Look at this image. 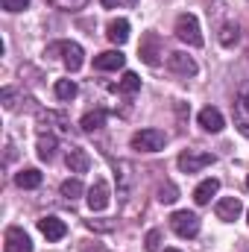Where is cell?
<instances>
[{"mask_svg": "<svg viewBox=\"0 0 249 252\" xmlns=\"http://www.w3.org/2000/svg\"><path fill=\"white\" fill-rule=\"evenodd\" d=\"M115 176H118V193L126 196L132 185V164L129 161H115Z\"/></svg>", "mask_w": 249, "mask_h": 252, "instance_id": "19", "label": "cell"}, {"mask_svg": "<svg viewBox=\"0 0 249 252\" xmlns=\"http://www.w3.org/2000/svg\"><path fill=\"white\" fill-rule=\"evenodd\" d=\"M176 164H179L182 173H199V170H205V167L214 164V156L205 153V150H185V153L176 158Z\"/></svg>", "mask_w": 249, "mask_h": 252, "instance_id": "4", "label": "cell"}, {"mask_svg": "<svg viewBox=\"0 0 249 252\" xmlns=\"http://www.w3.org/2000/svg\"><path fill=\"white\" fill-rule=\"evenodd\" d=\"M82 252H106V250H103V247H94V250H91V247H85Z\"/></svg>", "mask_w": 249, "mask_h": 252, "instance_id": "34", "label": "cell"}, {"mask_svg": "<svg viewBox=\"0 0 249 252\" xmlns=\"http://www.w3.org/2000/svg\"><path fill=\"white\" fill-rule=\"evenodd\" d=\"M173 32H176L179 41H185L187 47H202V41H205V38H202V30H199V21H196V15H190V12H185V15L176 18Z\"/></svg>", "mask_w": 249, "mask_h": 252, "instance_id": "2", "label": "cell"}, {"mask_svg": "<svg viewBox=\"0 0 249 252\" xmlns=\"http://www.w3.org/2000/svg\"><path fill=\"white\" fill-rule=\"evenodd\" d=\"M217 190H220V179H214V176H211V179H202V182L193 188V202H196V205H208Z\"/></svg>", "mask_w": 249, "mask_h": 252, "instance_id": "16", "label": "cell"}, {"mask_svg": "<svg viewBox=\"0 0 249 252\" xmlns=\"http://www.w3.org/2000/svg\"><path fill=\"white\" fill-rule=\"evenodd\" d=\"M176 199H179V188H176L173 182H164V185L158 188V202L170 205V202H176Z\"/></svg>", "mask_w": 249, "mask_h": 252, "instance_id": "27", "label": "cell"}, {"mask_svg": "<svg viewBox=\"0 0 249 252\" xmlns=\"http://www.w3.org/2000/svg\"><path fill=\"white\" fill-rule=\"evenodd\" d=\"M241 211H244V202H241L238 196H223V199H217V205H214V214H217L223 223H235V220L241 217Z\"/></svg>", "mask_w": 249, "mask_h": 252, "instance_id": "11", "label": "cell"}, {"mask_svg": "<svg viewBox=\"0 0 249 252\" xmlns=\"http://www.w3.org/2000/svg\"><path fill=\"white\" fill-rule=\"evenodd\" d=\"M79 126H82L85 132H97V129H103V126H106V109H94V112H88V115L79 121Z\"/></svg>", "mask_w": 249, "mask_h": 252, "instance_id": "21", "label": "cell"}, {"mask_svg": "<svg viewBox=\"0 0 249 252\" xmlns=\"http://www.w3.org/2000/svg\"><path fill=\"white\" fill-rule=\"evenodd\" d=\"M164 252H182V250H164Z\"/></svg>", "mask_w": 249, "mask_h": 252, "instance_id": "35", "label": "cell"}, {"mask_svg": "<svg viewBox=\"0 0 249 252\" xmlns=\"http://www.w3.org/2000/svg\"><path fill=\"white\" fill-rule=\"evenodd\" d=\"M247 188H249V176H247Z\"/></svg>", "mask_w": 249, "mask_h": 252, "instance_id": "37", "label": "cell"}, {"mask_svg": "<svg viewBox=\"0 0 249 252\" xmlns=\"http://www.w3.org/2000/svg\"><path fill=\"white\" fill-rule=\"evenodd\" d=\"M103 9H135L138 0H100Z\"/></svg>", "mask_w": 249, "mask_h": 252, "instance_id": "30", "label": "cell"}, {"mask_svg": "<svg viewBox=\"0 0 249 252\" xmlns=\"http://www.w3.org/2000/svg\"><path fill=\"white\" fill-rule=\"evenodd\" d=\"M38 129L41 135H64L70 126H67V118L59 115V112H38Z\"/></svg>", "mask_w": 249, "mask_h": 252, "instance_id": "10", "label": "cell"}, {"mask_svg": "<svg viewBox=\"0 0 249 252\" xmlns=\"http://www.w3.org/2000/svg\"><path fill=\"white\" fill-rule=\"evenodd\" d=\"M247 223H249V211H247Z\"/></svg>", "mask_w": 249, "mask_h": 252, "instance_id": "36", "label": "cell"}, {"mask_svg": "<svg viewBox=\"0 0 249 252\" xmlns=\"http://www.w3.org/2000/svg\"><path fill=\"white\" fill-rule=\"evenodd\" d=\"M106 35H109V41L112 44H126L129 41V21L126 18H118V21H112L109 27H106Z\"/></svg>", "mask_w": 249, "mask_h": 252, "instance_id": "18", "label": "cell"}, {"mask_svg": "<svg viewBox=\"0 0 249 252\" xmlns=\"http://www.w3.org/2000/svg\"><path fill=\"white\" fill-rule=\"evenodd\" d=\"M0 6H3L6 12H24V9L30 6V0H0Z\"/></svg>", "mask_w": 249, "mask_h": 252, "instance_id": "31", "label": "cell"}, {"mask_svg": "<svg viewBox=\"0 0 249 252\" xmlns=\"http://www.w3.org/2000/svg\"><path fill=\"white\" fill-rule=\"evenodd\" d=\"M47 3L56 6V9H70V12H73V9H79L85 0H47Z\"/></svg>", "mask_w": 249, "mask_h": 252, "instance_id": "32", "label": "cell"}, {"mask_svg": "<svg viewBox=\"0 0 249 252\" xmlns=\"http://www.w3.org/2000/svg\"><path fill=\"white\" fill-rule=\"evenodd\" d=\"M0 97H3V109H6V112H15V109H18V103H15V97H18L15 88H3Z\"/></svg>", "mask_w": 249, "mask_h": 252, "instance_id": "29", "label": "cell"}, {"mask_svg": "<svg viewBox=\"0 0 249 252\" xmlns=\"http://www.w3.org/2000/svg\"><path fill=\"white\" fill-rule=\"evenodd\" d=\"M141 88V79H138V73H132V70H126L124 79L118 82V91H126V94H135Z\"/></svg>", "mask_w": 249, "mask_h": 252, "instance_id": "26", "label": "cell"}, {"mask_svg": "<svg viewBox=\"0 0 249 252\" xmlns=\"http://www.w3.org/2000/svg\"><path fill=\"white\" fill-rule=\"evenodd\" d=\"M126 56L121 50H106V53H100L97 59H94V67L97 70H118V67H124Z\"/></svg>", "mask_w": 249, "mask_h": 252, "instance_id": "17", "label": "cell"}, {"mask_svg": "<svg viewBox=\"0 0 249 252\" xmlns=\"http://www.w3.org/2000/svg\"><path fill=\"white\" fill-rule=\"evenodd\" d=\"M64 161H67V170L70 173H88V167H91V156L82 147H70Z\"/></svg>", "mask_w": 249, "mask_h": 252, "instance_id": "15", "label": "cell"}, {"mask_svg": "<svg viewBox=\"0 0 249 252\" xmlns=\"http://www.w3.org/2000/svg\"><path fill=\"white\" fill-rule=\"evenodd\" d=\"M38 232L47 241H62L64 235H67V226H64V220H59V217H41L38 220Z\"/></svg>", "mask_w": 249, "mask_h": 252, "instance_id": "13", "label": "cell"}, {"mask_svg": "<svg viewBox=\"0 0 249 252\" xmlns=\"http://www.w3.org/2000/svg\"><path fill=\"white\" fill-rule=\"evenodd\" d=\"M161 238H164V235H161V229H150V232H147V238H144V250H147V252H158V250H161Z\"/></svg>", "mask_w": 249, "mask_h": 252, "instance_id": "28", "label": "cell"}, {"mask_svg": "<svg viewBox=\"0 0 249 252\" xmlns=\"http://www.w3.org/2000/svg\"><path fill=\"white\" fill-rule=\"evenodd\" d=\"M217 38H220L223 47H235V44L241 41V27H238V24H223Z\"/></svg>", "mask_w": 249, "mask_h": 252, "instance_id": "23", "label": "cell"}, {"mask_svg": "<svg viewBox=\"0 0 249 252\" xmlns=\"http://www.w3.org/2000/svg\"><path fill=\"white\" fill-rule=\"evenodd\" d=\"M167 67L179 76H193L196 73V62L187 53H167Z\"/></svg>", "mask_w": 249, "mask_h": 252, "instance_id": "14", "label": "cell"}, {"mask_svg": "<svg viewBox=\"0 0 249 252\" xmlns=\"http://www.w3.org/2000/svg\"><path fill=\"white\" fill-rule=\"evenodd\" d=\"M232 109H235V126H238V132L249 138V82H244L238 88Z\"/></svg>", "mask_w": 249, "mask_h": 252, "instance_id": "5", "label": "cell"}, {"mask_svg": "<svg viewBox=\"0 0 249 252\" xmlns=\"http://www.w3.org/2000/svg\"><path fill=\"white\" fill-rule=\"evenodd\" d=\"M112 202V188L106 179H94V185L88 188V208L91 211H106Z\"/></svg>", "mask_w": 249, "mask_h": 252, "instance_id": "7", "label": "cell"}, {"mask_svg": "<svg viewBox=\"0 0 249 252\" xmlns=\"http://www.w3.org/2000/svg\"><path fill=\"white\" fill-rule=\"evenodd\" d=\"M138 53H141V59H144L147 64H158V62H161V56H164L161 38H158L156 32L144 35V38H141V47H138Z\"/></svg>", "mask_w": 249, "mask_h": 252, "instance_id": "9", "label": "cell"}, {"mask_svg": "<svg viewBox=\"0 0 249 252\" xmlns=\"http://www.w3.org/2000/svg\"><path fill=\"white\" fill-rule=\"evenodd\" d=\"M196 121H199V126H202L205 132H223V126H226L223 112H220V109H214V106H205V109L196 115Z\"/></svg>", "mask_w": 249, "mask_h": 252, "instance_id": "12", "label": "cell"}, {"mask_svg": "<svg viewBox=\"0 0 249 252\" xmlns=\"http://www.w3.org/2000/svg\"><path fill=\"white\" fill-rule=\"evenodd\" d=\"M15 185H18V188H27V190L38 188V185H41V173H38L35 167H27V170L15 173Z\"/></svg>", "mask_w": 249, "mask_h": 252, "instance_id": "20", "label": "cell"}, {"mask_svg": "<svg viewBox=\"0 0 249 252\" xmlns=\"http://www.w3.org/2000/svg\"><path fill=\"white\" fill-rule=\"evenodd\" d=\"M59 193H62L67 202H73V199H79V196L85 193V188H82V182H79V179H64L62 188H59Z\"/></svg>", "mask_w": 249, "mask_h": 252, "instance_id": "25", "label": "cell"}, {"mask_svg": "<svg viewBox=\"0 0 249 252\" xmlns=\"http://www.w3.org/2000/svg\"><path fill=\"white\" fill-rule=\"evenodd\" d=\"M44 56L47 59H62L67 70H79L82 62H85V53H82V47L76 41H56V44H50L44 50Z\"/></svg>", "mask_w": 249, "mask_h": 252, "instance_id": "1", "label": "cell"}, {"mask_svg": "<svg viewBox=\"0 0 249 252\" xmlns=\"http://www.w3.org/2000/svg\"><path fill=\"white\" fill-rule=\"evenodd\" d=\"M59 135H41L38 138V158L41 161H53V156H56V141Z\"/></svg>", "mask_w": 249, "mask_h": 252, "instance_id": "22", "label": "cell"}, {"mask_svg": "<svg viewBox=\"0 0 249 252\" xmlns=\"http://www.w3.org/2000/svg\"><path fill=\"white\" fill-rule=\"evenodd\" d=\"M170 226H173V232L179 235V238H196L199 235V217L193 214V211H176L173 217H170Z\"/></svg>", "mask_w": 249, "mask_h": 252, "instance_id": "6", "label": "cell"}, {"mask_svg": "<svg viewBox=\"0 0 249 252\" xmlns=\"http://www.w3.org/2000/svg\"><path fill=\"white\" fill-rule=\"evenodd\" d=\"M244 252H249V244H247V250H244Z\"/></svg>", "mask_w": 249, "mask_h": 252, "instance_id": "38", "label": "cell"}, {"mask_svg": "<svg viewBox=\"0 0 249 252\" xmlns=\"http://www.w3.org/2000/svg\"><path fill=\"white\" fill-rule=\"evenodd\" d=\"M53 91H56V97H59V100H64V103H70V100L79 94V88H76V82H73V79H59Z\"/></svg>", "mask_w": 249, "mask_h": 252, "instance_id": "24", "label": "cell"}, {"mask_svg": "<svg viewBox=\"0 0 249 252\" xmlns=\"http://www.w3.org/2000/svg\"><path fill=\"white\" fill-rule=\"evenodd\" d=\"M129 144L138 153H161L167 147V132H161V129H141V132L132 135Z\"/></svg>", "mask_w": 249, "mask_h": 252, "instance_id": "3", "label": "cell"}, {"mask_svg": "<svg viewBox=\"0 0 249 252\" xmlns=\"http://www.w3.org/2000/svg\"><path fill=\"white\" fill-rule=\"evenodd\" d=\"M85 226H88L91 232H112V229H115L112 223H103V220H88Z\"/></svg>", "mask_w": 249, "mask_h": 252, "instance_id": "33", "label": "cell"}, {"mask_svg": "<svg viewBox=\"0 0 249 252\" xmlns=\"http://www.w3.org/2000/svg\"><path fill=\"white\" fill-rule=\"evenodd\" d=\"M3 250L6 252H32V241L21 226H9L3 235Z\"/></svg>", "mask_w": 249, "mask_h": 252, "instance_id": "8", "label": "cell"}]
</instances>
